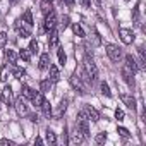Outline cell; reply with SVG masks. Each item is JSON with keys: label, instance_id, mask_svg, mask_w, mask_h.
<instances>
[{"label": "cell", "instance_id": "45", "mask_svg": "<svg viewBox=\"0 0 146 146\" xmlns=\"http://www.w3.org/2000/svg\"><path fill=\"white\" fill-rule=\"evenodd\" d=\"M17 2H19V0H9V4H11V5H16Z\"/></svg>", "mask_w": 146, "mask_h": 146}, {"label": "cell", "instance_id": "6", "mask_svg": "<svg viewBox=\"0 0 146 146\" xmlns=\"http://www.w3.org/2000/svg\"><path fill=\"white\" fill-rule=\"evenodd\" d=\"M57 26V14L55 11H50L48 14H45V31H53Z\"/></svg>", "mask_w": 146, "mask_h": 146}, {"label": "cell", "instance_id": "30", "mask_svg": "<svg viewBox=\"0 0 146 146\" xmlns=\"http://www.w3.org/2000/svg\"><path fill=\"white\" fill-rule=\"evenodd\" d=\"M100 88H102V93H103L105 96H112V93H110V88H108V84H107L105 81H102V83H100Z\"/></svg>", "mask_w": 146, "mask_h": 146}, {"label": "cell", "instance_id": "3", "mask_svg": "<svg viewBox=\"0 0 146 146\" xmlns=\"http://www.w3.org/2000/svg\"><path fill=\"white\" fill-rule=\"evenodd\" d=\"M84 70H86V74L90 76L91 83L98 79V69H96V65H95L93 58H90V57H86V58H84Z\"/></svg>", "mask_w": 146, "mask_h": 146}, {"label": "cell", "instance_id": "38", "mask_svg": "<svg viewBox=\"0 0 146 146\" xmlns=\"http://www.w3.org/2000/svg\"><path fill=\"white\" fill-rule=\"evenodd\" d=\"M79 4H81L84 9H90V7H91V0H79Z\"/></svg>", "mask_w": 146, "mask_h": 146}, {"label": "cell", "instance_id": "22", "mask_svg": "<svg viewBox=\"0 0 146 146\" xmlns=\"http://www.w3.org/2000/svg\"><path fill=\"white\" fill-rule=\"evenodd\" d=\"M83 139H84V136L78 131V127L74 129V132H72V143L74 144H78V143H83Z\"/></svg>", "mask_w": 146, "mask_h": 146}, {"label": "cell", "instance_id": "32", "mask_svg": "<svg viewBox=\"0 0 146 146\" xmlns=\"http://www.w3.org/2000/svg\"><path fill=\"white\" fill-rule=\"evenodd\" d=\"M95 141H96L98 144H103V143L107 141V132H98L96 137H95Z\"/></svg>", "mask_w": 146, "mask_h": 146}, {"label": "cell", "instance_id": "39", "mask_svg": "<svg viewBox=\"0 0 146 146\" xmlns=\"http://www.w3.org/2000/svg\"><path fill=\"white\" fill-rule=\"evenodd\" d=\"M0 79L2 81H7V69L2 67V72H0Z\"/></svg>", "mask_w": 146, "mask_h": 146}, {"label": "cell", "instance_id": "33", "mask_svg": "<svg viewBox=\"0 0 146 146\" xmlns=\"http://www.w3.org/2000/svg\"><path fill=\"white\" fill-rule=\"evenodd\" d=\"M132 19H134V24H139V4L134 7V12H132Z\"/></svg>", "mask_w": 146, "mask_h": 146}, {"label": "cell", "instance_id": "1", "mask_svg": "<svg viewBox=\"0 0 146 146\" xmlns=\"http://www.w3.org/2000/svg\"><path fill=\"white\" fill-rule=\"evenodd\" d=\"M78 117H83V119L91 120V122H96V120L100 119L98 112H96L91 105H84V107H83V110H79V112H78Z\"/></svg>", "mask_w": 146, "mask_h": 146}, {"label": "cell", "instance_id": "11", "mask_svg": "<svg viewBox=\"0 0 146 146\" xmlns=\"http://www.w3.org/2000/svg\"><path fill=\"white\" fill-rule=\"evenodd\" d=\"M14 105H16V110H17L19 115H26V113H28V103H26V100H24L23 96H21Z\"/></svg>", "mask_w": 146, "mask_h": 146}, {"label": "cell", "instance_id": "24", "mask_svg": "<svg viewBox=\"0 0 146 146\" xmlns=\"http://www.w3.org/2000/svg\"><path fill=\"white\" fill-rule=\"evenodd\" d=\"M40 9H41L43 14H48L50 11H53V9H52V2H48V0H43L41 5H40Z\"/></svg>", "mask_w": 146, "mask_h": 146}, {"label": "cell", "instance_id": "5", "mask_svg": "<svg viewBox=\"0 0 146 146\" xmlns=\"http://www.w3.org/2000/svg\"><path fill=\"white\" fill-rule=\"evenodd\" d=\"M14 28H16V31H17V35H19L21 38H28V36H31V26H28V24L23 23L21 19H17V21L14 23Z\"/></svg>", "mask_w": 146, "mask_h": 146}, {"label": "cell", "instance_id": "14", "mask_svg": "<svg viewBox=\"0 0 146 146\" xmlns=\"http://www.w3.org/2000/svg\"><path fill=\"white\" fill-rule=\"evenodd\" d=\"M127 69H131L134 74H136V70H137V64H136V58L132 55H125V64H124Z\"/></svg>", "mask_w": 146, "mask_h": 146}, {"label": "cell", "instance_id": "8", "mask_svg": "<svg viewBox=\"0 0 146 146\" xmlns=\"http://www.w3.org/2000/svg\"><path fill=\"white\" fill-rule=\"evenodd\" d=\"M76 127H78V131H79L84 137L90 136V125H88V120H86V119L78 117V120H76Z\"/></svg>", "mask_w": 146, "mask_h": 146}, {"label": "cell", "instance_id": "34", "mask_svg": "<svg viewBox=\"0 0 146 146\" xmlns=\"http://www.w3.org/2000/svg\"><path fill=\"white\" fill-rule=\"evenodd\" d=\"M31 53H36L38 52V41L36 40H31V43H29V48H28Z\"/></svg>", "mask_w": 146, "mask_h": 146}, {"label": "cell", "instance_id": "19", "mask_svg": "<svg viewBox=\"0 0 146 146\" xmlns=\"http://www.w3.org/2000/svg\"><path fill=\"white\" fill-rule=\"evenodd\" d=\"M50 88H52V81H50V79H43V81H40V91H41V93H48Z\"/></svg>", "mask_w": 146, "mask_h": 146}, {"label": "cell", "instance_id": "44", "mask_svg": "<svg viewBox=\"0 0 146 146\" xmlns=\"http://www.w3.org/2000/svg\"><path fill=\"white\" fill-rule=\"evenodd\" d=\"M35 144H43V139H41V137H36V139H35Z\"/></svg>", "mask_w": 146, "mask_h": 146}, {"label": "cell", "instance_id": "25", "mask_svg": "<svg viewBox=\"0 0 146 146\" xmlns=\"http://www.w3.org/2000/svg\"><path fill=\"white\" fill-rule=\"evenodd\" d=\"M5 58L14 65V64H16V60H17V55H16V52H14V50H7V52H5Z\"/></svg>", "mask_w": 146, "mask_h": 146}, {"label": "cell", "instance_id": "29", "mask_svg": "<svg viewBox=\"0 0 146 146\" xmlns=\"http://www.w3.org/2000/svg\"><path fill=\"white\" fill-rule=\"evenodd\" d=\"M72 31H74V35H78V36H81V38H84V31H83V28H81L78 23L72 24Z\"/></svg>", "mask_w": 146, "mask_h": 146}, {"label": "cell", "instance_id": "36", "mask_svg": "<svg viewBox=\"0 0 146 146\" xmlns=\"http://www.w3.org/2000/svg\"><path fill=\"white\" fill-rule=\"evenodd\" d=\"M7 43V35L5 33H0V48H4Z\"/></svg>", "mask_w": 146, "mask_h": 146}, {"label": "cell", "instance_id": "31", "mask_svg": "<svg viewBox=\"0 0 146 146\" xmlns=\"http://www.w3.org/2000/svg\"><path fill=\"white\" fill-rule=\"evenodd\" d=\"M19 57H21L23 60L29 62V60H31V52H29V50H21V52H19Z\"/></svg>", "mask_w": 146, "mask_h": 146}, {"label": "cell", "instance_id": "21", "mask_svg": "<svg viewBox=\"0 0 146 146\" xmlns=\"http://www.w3.org/2000/svg\"><path fill=\"white\" fill-rule=\"evenodd\" d=\"M40 108L43 110V113H45L46 117H52V113H53V112H52V105H50V102H46V100H45V102L41 103V107H40Z\"/></svg>", "mask_w": 146, "mask_h": 146}, {"label": "cell", "instance_id": "35", "mask_svg": "<svg viewBox=\"0 0 146 146\" xmlns=\"http://www.w3.org/2000/svg\"><path fill=\"white\" fill-rule=\"evenodd\" d=\"M117 132H119L122 137H131V132H129L125 127H117Z\"/></svg>", "mask_w": 146, "mask_h": 146}, {"label": "cell", "instance_id": "13", "mask_svg": "<svg viewBox=\"0 0 146 146\" xmlns=\"http://www.w3.org/2000/svg\"><path fill=\"white\" fill-rule=\"evenodd\" d=\"M48 69H50V81L52 83H57L58 79H60V72H58V69H57V65H53V64H50L48 65Z\"/></svg>", "mask_w": 146, "mask_h": 146}, {"label": "cell", "instance_id": "40", "mask_svg": "<svg viewBox=\"0 0 146 146\" xmlns=\"http://www.w3.org/2000/svg\"><path fill=\"white\" fill-rule=\"evenodd\" d=\"M60 26L65 29L67 26H69V16H64V19H62V23H60Z\"/></svg>", "mask_w": 146, "mask_h": 146}, {"label": "cell", "instance_id": "27", "mask_svg": "<svg viewBox=\"0 0 146 146\" xmlns=\"http://www.w3.org/2000/svg\"><path fill=\"white\" fill-rule=\"evenodd\" d=\"M46 143H48V144H55V143H57V136H55V132H53L52 129L46 131Z\"/></svg>", "mask_w": 146, "mask_h": 146}, {"label": "cell", "instance_id": "10", "mask_svg": "<svg viewBox=\"0 0 146 146\" xmlns=\"http://www.w3.org/2000/svg\"><path fill=\"white\" fill-rule=\"evenodd\" d=\"M120 72H122V78H124V81H125L129 86H134V72H132L131 69H127L125 65L122 67V70H120Z\"/></svg>", "mask_w": 146, "mask_h": 146}, {"label": "cell", "instance_id": "37", "mask_svg": "<svg viewBox=\"0 0 146 146\" xmlns=\"http://www.w3.org/2000/svg\"><path fill=\"white\" fill-rule=\"evenodd\" d=\"M115 119H117V120H124V110L117 108V110H115Z\"/></svg>", "mask_w": 146, "mask_h": 146}, {"label": "cell", "instance_id": "17", "mask_svg": "<svg viewBox=\"0 0 146 146\" xmlns=\"http://www.w3.org/2000/svg\"><path fill=\"white\" fill-rule=\"evenodd\" d=\"M12 76H14L16 79H23V78L26 76V70L21 69V67H17V65L14 64V65H12Z\"/></svg>", "mask_w": 146, "mask_h": 146}, {"label": "cell", "instance_id": "9", "mask_svg": "<svg viewBox=\"0 0 146 146\" xmlns=\"http://www.w3.org/2000/svg\"><path fill=\"white\" fill-rule=\"evenodd\" d=\"M119 36H120V40H122L125 45H131V43L134 41V33H132L131 29L120 28V29H119Z\"/></svg>", "mask_w": 146, "mask_h": 146}, {"label": "cell", "instance_id": "18", "mask_svg": "<svg viewBox=\"0 0 146 146\" xmlns=\"http://www.w3.org/2000/svg\"><path fill=\"white\" fill-rule=\"evenodd\" d=\"M23 23H26L28 26H33V24H35V23H33V14H31L29 9L24 11V14H23Z\"/></svg>", "mask_w": 146, "mask_h": 146}, {"label": "cell", "instance_id": "16", "mask_svg": "<svg viewBox=\"0 0 146 146\" xmlns=\"http://www.w3.org/2000/svg\"><path fill=\"white\" fill-rule=\"evenodd\" d=\"M21 91H23V96H24V98H28V100H31V98H33V96L36 95V91H35L33 88H29L28 84H23Z\"/></svg>", "mask_w": 146, "mask_h": 146}, {"label": "cell", "instance_id": "43", "mask_svg": "<svg viewBox=\"0 0 146 146\" xmlns=\"http://www.w3.org/2000/svg\"><path fill=\"white\" fill-rule=\"evenodd\" d=\"M29 120L31 122H38V115H29Z\"/></svg>", "mask_w": 146, "mask_h": 146}, {"label": "cell", "instance_id": "26", "mask_svg": "<svg viewBox=\"0 0 146 146\" xmlns=\"http://www.w3.org/2000/svg\"><path fill=\"white\" fill-rule=\"evenodd\" d=\"M57 55H58V64H60V65H65V62H67V55H65L64 48H58V50H57Z\"/></svg>", "mask_w": 146, "mask_h": 146}, {"label": "cell", "instance_id": "41", "mask_svg": "<svg viewBox=\"0 0 146 146\" xmlns=\"http://www.w3.org/2000/svg\"><path fill=\"white\" fill-rule=\"evenodd\" d=\"M64 2H65L69 7H74V0H62V4H64Z\"/></svg>", "mask_w": 146, "mask_h": 146}, {"label": "cell", "instance_id": "28", "mask_svg": "<svg viewBox=\"0 0 146 146\" xmlns=\"http://www.w3.org/2000/svg\"><path fill=\"white\" fill-rule=\"evenodd\" d=\"M65 108H67V100H62L60 105H58V110L55 112V117H60V115L65 112Z\"/></svg>", "mask_w": 146, "mask_h": 146}, {"label": "cell", "instance_id": "7", "mask_svg": "<svg viewBox=\"0 0 146 146\" xmlns=\"http://www.w3.org/2000/svg\"><path fill=\"white\" fill-rule=\"evenodd\" d=\"M0 98H2V102L7 105V107H12L14 105V96H12V88L11 86H5L2 90V95H0Z\"/></svg>", "mask_w": 146, "mask_h": 146}, {"label": "cell", "instance_id": "20", "mask_svg": "<svg viewBox=\"0 0 146 146\" xmlns=\"http://www.w3.org/2000/svg\"><path fill=\"white\" fill-rule=\"evenodd\" d=\"M31 102H33V105H35V107H38V108H40V107H41V103L45 102V98H43V93H41V91H40V93H36V95L31 98Z\"/></svg>", "mask_w": 146, "mask_h": 146}, {"label": "cell", "instance_id": "4", "mask_svg": "<svg viewBox=\"0 0 146 146\" xmlns=\"http://www.w3.org/2000/svg\"><path fill=\"white\" fill-rule=\"evenodd\" d=\"M70 84H72V88H74L79 95H84L86 93V84L83 83V79L79 78L78 72H74V74L70 76Z\"/></svg>", "mask_w": 146, "mask_h": 146}, {"label": "cell", "instance_id": "15", "mask_svg": "<svg viewBox=\"0 0 146 146\" xmlns=\"http://www.w3.org/2000/svg\"><path fill=\"white\" fill-rule=\"evenodd\" d=\"M48 65H50V55H48V53H41V57H40V62H38V67H40V70H45V69H48Z\"/></svg>", "mask_w": 146, "mask_h": 146}, {"label": "cell", "instance_id": "46", "mask_svg": "<svg viewBox=\"0 0 146 146\" xmlns=\"http://www.w3.org/2000/svg\"><path fill=\"white\" fill-rule=\"evenodd\" d=\"M48 2H53V0H48Z\"/></svg>", "mask_w": 146, "mask_h": 146}, {"label": "cell", "instance_id": "42", "mask_svg": "<svg viewBox=\"0 0 146 146\" xmlns=\"http://www.w3.org/2000/svg\"><path fill=\"white\" fill-rule=\"evenodd\" d=\"M0 144H9V146H11V144H14V143L9 141V139H2V141H0Z\"/></svg>", "mask_w": 146, "mask_h": 146}, {"label": "cell", "instance_id": "2", "mask_svg": "<svg viewBox=\"0 0 146 146\" xmlns=\"http://www.w3.org/2000/svg\"><path fill=\"white\" fill-rule=\"evenodd\" d=\"M105 52H107V55H108V58H110L112 62H120V58H122V48H120V46L108 43V45L105 46Z\"/></svg>", "mask_w": 146, "mask_h": 146}, {"label": "cell", "instance_id": "23", "mask_svg": "<svg viewBox=\"0 0 146 146\" xmlns=\"http://www.w3.org/2000/svg\"><path fill=\"white\" fill-rule=\"evenodd\" d=\"M57 43H58V33L53 29V31H50V40H48V45H50V46H57Z\"/></svg>", "mask_w": 146, "mask_h": 146}, {"label": "cell", "instance_id": "12", "mask_svg": "<svg viewBox=\"0 0 146 146\" xmlns=\"http://www.w3.org/2000/svg\"><path fill=\"white\" fill-rule=\"evenodd\" d=\"M120 100L124 102V105H127V108H131L132 112L136 110V100L131 95H120Z\"/></svg>", "mask_w": 146, "mask_h": 146}]
</instances>
